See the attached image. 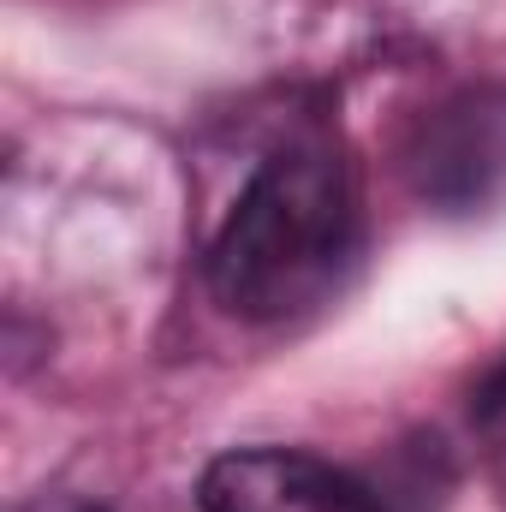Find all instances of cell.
I'll use <instances>...</instances> for the list:
<instances>
[{
  "label": "cell",
  "instance_id": "obj_1",
  "mask_svg": "<svg viewBox=\"0 0 506 512\" xmlns=\"http://www.w3.org/2000/svg\"><path fill=\"white\" fill-rule=\"evenodd\" d=\"M358 251V185L334 143L274 149L209 245V292L245 322H286L322 304Z\"/></svg>",
  "mask_w": 506,
  "mask_h": 512
},
{
  "label": "cell",
  "instance_id": "obj_2",
  "mask_svg": "<svg viewBox=\"0 0 506 512\" xmlns=\"http://www.w3.org/2000/svg\"><path fill=\"white\" fill-rule=\"evenodd\" d=\"M405 179L441 215L506 203V84H471L423 114L405 143Z\"/></svg>",
  "mask_w": 506,
  "mask_h": 512
},
{
  "label": "cell",
  "instance_id": "obj_3",
  "mask_svg": "<svg viewBox=\"0 0 506 512\" xmlns=\"http://www.w3.org/2000/svg\"><path fill=\"white\" fill-rule=\"evenodd\" d=\"M203 512H387L340 465L298 447H239L197 483Z\"/></svg>",
  "mask_w": 506,
  "mask_h": 512
},
{
  "label": "cell",
  "instance_id": "obj_4",
  "mask_svg": "<svg viewBox=\"0 0 506 512\" xmlns=\"http://www.w3.org/2000/svg\"><path fill=\"white\" fill-rule=\"evenodd\" d=\"M18 512H108V507H96L84 495H42V501H30V507H18Z\"/></svg>",
  "mask_w": 506,
  "mask_h": 512
},
{
  "label": "cell",
  "instance_id": "obj_5",
  "mask_svg": "<svg viewBox=\"0 0 506 512\" xmlns=\"http://www.w3.org/2000/svg\"><path fill=\"white\" fill-rule=\"evenodd\" d=\"M483 411L495 417V411H506V358H501V370L489 376V387H483Z\"/></svg>",
  "mask_w": 506,
  "mask_h": 512
}]
</instances>
